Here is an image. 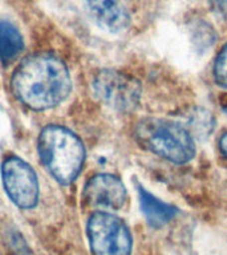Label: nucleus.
<instances>
[{
	"mask_svg": "<svg viewBox=\"0 0 227 255\" xmlns=\"http://www.w3.org/2000/svg\"><path fill=\"white\" fill-rule=\"evenodd\" d=\"M11 88L16 99L25 107L45 111L67 99L72 80L63 60L51 53H36L17 65Z\"/></svg>",
	"mask_w": 227,
	"mask_h": 255,
	"instance_id": "obj_1",
	"label": "nucleus"
},
{
	"mask_svg": "<svg viewBox=\"0 0 227 255\" xmlns=\"http://www.w3.org/2000/svg\"><path fill=\"white\" fill-rule=\"evenodd\" d=\"M126 198V189L115 175L97 174L84 187V199L88 205L100 209L118 210L125 205Z\"/></svg>",
	"mask_w": 227,
	"mask_h": 255,
	"instance_id": "obj_7",
	"label": "nucleus"
},
{
	"mask_svg": "<svg viewBox=\"0 0 227 255\" xmlns=\"http://www.w3.org/2000/svg\"><path fill=\"white\" fill-rule=\"evenodd\" d=\"M1 179L8 197L20 209H32L39 201V181L24 159L9 157L1 165Z\"/></svg>",
	"mask_w": 227,
	"mask_h": 255,
	"instance_id": "obj_6",
	"label": "nucleus"
},
{
	"mask_svg": "<svg viewBox=\"0 0 227 255\" xmlns=\"http://www.w3.org/2000/svg\"><path fill=\"white\" fill-rule=\"evenodd\" d=\"M92 89L101 103L117 112L134 111L142 93L138 80L115 69L100 71L93 79Z\"/></svg>",
	"mask_w": 227,
	"mask_h": 255,
	"instance_id": "obj_5",
	"label": "nucleus"
},
{
	"mask_svg": "<svg viewBox=\"0 0 227 255\" xmlns=\"http://www.w3.org/2000/svg\"><path fill=\"white\" fill-rule=\"evenodd\" d=\"M87 234L93 255H130V231L118 217L97 211L88 219Z\"/></svg>",
	"mask_w": 227,
	"mask_h": 255,
	"instance_id": "obj_4",
	"label": "nucleus"
},
{
	"mask_svg": "<svg viewBox=\"0 0 227 255\" xmlns=\"http://www.w3.org/2000/svg\"><path fill=\"white\" fill-rule=\"evenodd\" d=\"M37 149L41 163L56 181L69 185L79 177L85 147L73 131L57 125L45 127L39 135Z\"/></svg>",
	"mask_w": 227,
	"mask_h": 255,
	"instance_id": "obj_2",
	"label": "nucleus"
},
{
	"mask_svg": "<svg viewBox=\"0 0 227 255\" xmlns=\"http://www.w3.org/2000/svg\"><path fill=\"white\" fill-rule=\"evenodd\" d=\"M225 112H226V115H227V105H226V107H225Z\"/></svg>",
	"mask_w": 227,
	"mask_h": 255,
	"instance_id": "obj_14",
	"label": "nucleus"
},
{
	"mask_svg": "<svg viewBox=\"0 0 227 255\" xmlns=\"http://www.w3.org/2000/svg\"><path fill=\"white\" fill-rule=\"evenodd\" d=\"M93 19L111 33H118L129 25L130 16L121 0H87Z\"/></svg>",
	"mask_w": 227,
	"mask_h": 255,
	"instance_id": "obj_8",
	"label": "nucleus"
},
{
	"mask_svg": "<svg viewBox=\"0 0 227 255\" xmlns=\"http://www.w3.org/2000/svg\"><path fill=\"white\" fill-rule=\"evenodd\" d=\"M134 135L143 149L173 163L189 162L195 154L194 139L189 130L171 120H141L135 125Z\"/></svg>",
	"mask_w": 227,
	"mask_h": 255,
	"instance_id": "obj_3",
	"label": "nucleus"
},
{
	"mask_svg": "<svg viewBox=\"0 0 227 255\" xmlns=\"http://www.w3.org/2000/svg\"><path fill=\"white\" fill-rule=\"evenodd\" d=\"M214 77L218 85L227 88V43L215 60Z\"/></svg>",
	"mask_w": 227,
	"mask_h": 255,
	"instance_id": "obj_11",
	"label": "nucleus"
},
{
	"mask_svg": "<svg viewBox=\"0 0 227 255\" xmlns=\"http://www.w3.org/2000/svg\"><path fill=\"white\" fill-rule=\"evenodd\" d=\"M211 8L214 9L218 15L227 19V0H209Z\"/></svg>",
	"mask_w": 227,
	"mask_h": 255,
	"instance_id": "obj_12",
	"label": "nucleus"
},
{
	"mask_svg": "<svg viewBox=\"0 0 227 255\" xmlns=\"http://www.w3.org/2000/svg\"><path fill=\"white\" fill-rule=\"evenodd\" d=\"M24 48L19 29L9 21L0 20V61L4 65L13 63Z\"/></svg>",
	"mask_w": 227,
	"mask_h": 255,
	"instance_id": "obj_10",
	"label": "nucleus"
},
{
	"mask_svg": "<svg viewBox=\"0 0 227 255\" xmlns=\"http://www.w3.org/2000/svg\"><path fill=\"white\" fill-rule=\"evenodd\" d=\"M138 194L141 210H142L145 218L151 226L159 227L166 225L177 213L174 206L159 201L158 198H155L154 195H151L149 191L145 190L143 187H138Z\"/></svg>",
	"mask_w": 227,
	"mask_h": 255,
	"instance_id": "obj_9",
	"label": "nucleus"
},
{
	"mask_svg": "<svg viewBox=\"0 0 227 255\" xmlns=\"http://www.w3.org/2000/svg\"><path fill=\"white\" fill-rule=\"evenodd\" d=\"M219 147H221V150H222L223 155L227 158V131L225 134L221 137V141H219Z\"/></svg>",
	"mask_w": 227,
	"mask_h": 255,
	"instance_id": "obj_13",
	"label": "nucleus"
}]
</instances>
